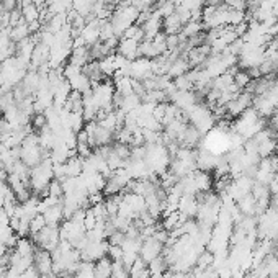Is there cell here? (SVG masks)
I'll return each instance as SVG.
<instances>
[{"instance_id":"cell-1","label":"cell","mask_w":278,"mask_h":278,"mask_svg":"<svg viewBox=\"0 0 278 278\" xmlns=\"http://www.w3.org/2000/svg\"><path fill=\"white\" fill-rule=\"evenodd\" d=\"M146 146V154L144 160L146 164L151 167L154 175H162L164 172L169 170L172 154L164 143H152V144H144Z\"/></svg>"},{"instance_id":"cell-2","label":"cell","mask_w":278,"mask_h":278,"mask_svg":"<svg viewBox=\"0 0 278 278\" xmlns=\"http://www.w3.org/2000/svg\"><path fill=\"white\" fill-rule=\"evenodd\" d=\"M183 116L187 118L188 125L195 126L201 134L209 133L214 128V125H216L214 113L203 102L195 103L193 107H190L188 110H185Z\"/></svg>"},{"instance_id":"cell-3","label":"cell","mask_w":278,"mask_h":278,"mask_svg":"<svg viewBox=\"0 0 278 278\" xmlns=\"http://www.w3.org/2000/svg\"><path fill=\"white\" fill-rule=\"evenodd\" d=\"M49 157V151H46L45 147L40 144L38 141V134H28L25 138L23 144L20 146V160L28 165L30 169L40 165L43 160Z\"/></svg>"},{"instance_id":"cell-4","label":"cell","mask_w":278,"mask_h":278,"mask_svg":"<svg viewBox=\"0 0 278 278\" xmlns=\"http://www.w3.org/2000/svg\"><path fill=\"white\" fill-rule=\"evenodd\" d=\"M263 128H265V118H262L254 108L245 110L242 115L237 116L236 123H234V131L242 136L245 141L252 139Z\"/></svg>"},{"instance_id":"cell-5","label":"cell","mask_w":278,"mask_h":278,"mask_svg":"<svg viewBox=\"0 0 278 278\" xmlns=\"http://www.w3.org/2000/svg\"><path fill=\"white\" fill-rule=\"evenodd\" d=\"M138 17H139V10L136 9L133 4H121L120 7H116L110 17V23L113 25L116 36L121 38L123 33H125L129 27L136 25Z\"/></svg>"},{"instance_id":"cell-6","label":"cell","mask_w":278,"mask_h":278,"mask_svg":"<svg viewBox=\"0 0 278 278\" xmlns=\"http://www.w3.org/2000/svg\"><path fill=\"white\" fill-rule=\"evenodd\" d=\"M54 178V164L51 159H45L40 165H36L30 172V188L35 191V195H41L51 180Z\"/></svg>"},{"instance_id":"cell-7","label":"cell","mask_w":278,"mask_h":278,"mask_svg":"<svg viewBox=\"0 0 278 278\" xmlns=\"http://www.w3.org/2000/svg\"><path fill=\"white\" fill-rule=\"evenodd\" d=\"M85 133L89 136V141L94 149H98V147L103 146H110L115 143V133L108 131L107 128H103L98 121H89L85 123Z\"/></svg>"},{"instance_id":"cell-8","label":"cell","mask_w":278,"mask_h":278,"mask_svg":"<svg viewBox=\"0 0 278 278\" xmlns=\"http://www.w3.org/2000/svg\"><path fill=\"white\" fill-rule=\"evenodd\" d=\"M32 237L35 242L38 244L40 249H45L49 252H53L61 242V234H59L58 226H48L46 224L38 234H35V236H32Z\"/></svg>"},{"instance_id":"cell-9","label":"cell","mask_w":278,"mask_h":278,"mask_svg":"<svg viewBox=\"0 0 278 278\" xmlns=\"http://www.w3.org/2000/svg\"><path fill=\"white\" fill-rule=\"evenodd\" d=\"M255 180L249 175H239L232 177L229 182V187H227L226 193L231 196L234 201H239L240 198H244L245 195L252 193V187H254Z\"/></svg>"},{"instance_id":"cell-10","label":"cell","mask_w":278,"mask_h":278,"mask_svg":"<svg viewBox=\"0 0 278 278\" xmlns=\"http://www.w3.org/2000/svg\"><path fill=\"white\" fill-rule=\"evenodd\" d=\"M108 240H90L87 237V242L80 249V257H82V260L97 262L108 255Z\"/></svg>"},{"instance_id":"cell-11","label":"cell","mask_w":278,"mask_h":278,"mask_svg":"<svg viewBox=\"0 0 278 278\" xmlns=\"http://www.w3.org/2000/svg\"><path fill=\"white\" fill-rule=\"evenodd\" d=\"M252 102H254V95L242 90L236 98H232L229 103L224 105L226 116L227 118H237V116L242 115L245 110L252 108Z\"/></svg>"},{"instance_id":"cell-12","label":"cell","mask_w":278,"mask_h":278,"mask_svg":"<svg viewBox=\"0 0 278 278\" xmlns=\"http://www.w3.org/2000/svg\"><path fill=\"white\" fill-rule=\"evenodd\" d=\"M164 249H165V244L160 242L159 239H156L154 236L151 237H146L143 240V245H141V252H139V257L143 258L146 263L152 262L154 258H157L164 254Z\"/></svg>"},{"instance_id":"cell-13","label":"cell","mask_w":278,"mask_h":278,"mask_svg":"<svg viewBox=\"0 0 278 278\" xmlns=\"http://www.w3.org/2000/svg\"><path fill=\"white\" fill-rule=\"evenodd\" d=\"M198 206H200V201L196 198V195H182L180 201H178L177 211L180 213L185 219H191V218H195L196 213H198Z\"/></svg>"},{"instance_id":"cell-14","label":"cell","mask_w":278,"mask_h":278,"mask_svg":"<svg viewBox=\"0 0 278 278\" xmlns=\"http://www.w3.org/2000/svg\"><path fill=\"white\" fill-rule=\"evenodd\" d=\"M35 268L38 270L40 275H53V257L51 252L45 249H36L35 252Z\"/></svg>"},{"instance_id":"cell-15","label":"cell","mask_w":278,"mask_h":278,"mask_svg":"<svg viewBox=\"0 0 278 278\" xmlns=\"http://www.w3.org/2000/svg\"><path fill=\"white\" fill-rule=\"evenodd\" d=\"M116 53L123 56L126 61H136L139 58V41L129 40V38H120L118 48H116Z\"/></svg>"},{"instance_id":"cell-16","label":"cell","mask_w":278,"mask_h":278,"mask_svg":"<svg viewBox=\"0 0 278 278\" xmlns=\"http://www.w3.org/2000/svg\"><path fill=\"white\" fill-rule=\"evenodd\" d=\"M33 262H35L33 257H25L22 254H18V252L14 249L10 252V267L9 268L12 271H15V273L22 275L27 270H30L33 267Z\"/></svg>"},{"instance_id":"cell-17","label":"cell","mask_w":278,"mask_h":278,"mask_svg":"<svg viewBox=\"0 0 278 278\" xmlns=\"http://www.w3.org/2000/svg\"><path fill=\"white\" fill-rule=\"evenodd\" d=\"M82 71H84L85 76L89 77V80L92 82V85L105 82V80L108 79V77L103 74V71H102L100 61H90V63H87V64H85V66L82 67Z\"/></svg>"},{"instance_id":"cell-18","label":"cell","mask_w":278,"mask_h":278,"mask_svg":"<svg viewBox=\"0 0 278 278\" xmlns=\"http://www.w3.org/2000/svg\"><path fill=\"white\" fill-rule=\"evenodd\" d=\"M64 167V177L66 178H76V177H80V174L84 172V159L79 157L77 154L76 156H72L66 160L63 164Z\"/></svg>"},{"instance_id":"cell-19","label":"cell","mask_w":278,"mask_h":278,"mask_svg":"<svg viewBox=\"0 0 278 278\" xmlns=\"http://www.w3.org/2000/svg\"><path fill=\"white\" fill-rule=\"evenodd\" d=\"M183 25L185 22L182 20V17L178 15L177 12H174L172 15L165 17L162 20V32L165 35H177V33H180Z\"/></svg>"},{"instance_id":"cell-20","label":"cell","mask_w":278,"mask_h":278,"mask_svg":"<svg viewBox=\"0 0 278 278\" xmlns=\"http://www.w3.org/2000/svg\"><path fill=\"white\" fill-rule=\"evenodd\" d=\"M92 61V56H90V49L89 46H82V48H74L72 49V54L67 63L72 64V66H77V67H84L87 63Z\"/></svg>"},{"instance_id":"cell-21","label":"cell","mask_w":278,"mask_h":278,"mask_svg":"<svg viewBox=\"0 0 278 278\" xmlns=\"http://www.w3.org/2000/svg\"><path fill=\"white\" fill-rule=\"evenodd\" d=\"M46 219V224L48 226H61V222H63L64 218V211H63V203H59V205H54L51 208H48L45 213H43Z\"/></svg>"},{"instance_id":"cell-22","label":"cell","mask_w":278,"mask_h":278,"mask_svg":"<svg viewBox=\"0 0 278 278\" xmlns=\"http://www.w3.org/2000/svg\"><path fill=\"white\" fill-rule=\"evenodd\" d=\"M237 203V209H239V213L242 214V216H257V200L252 196V193L249 195H245L244 198H240Z\"/></svg>"},{"instance_id":"cell-23","label":"cell","mask_w":278,"mask_h":278,"mask_svg":"<svg viewBox=\"0 0 278 278\" xmlns=\"http://www.w3.org/2000/svg\"><path fill=\"white\" fill-rule=\"evenodd\" d=\"M111 273H113V260L108 255L95 262L94 267L95 278H111Z\"/></svg>"},{"instance_id":"cell-24","label":"cell","mask_w":278,"mask_h":278,"mask_svg":"<svg viewBox=\"0 0 278 278\" xmlns=\"http://www.w3.org/2000/svg\"><path fill=\"white\" fill-rule=\"evenodd\" d=\"M190 71V64L187 58H182V56H178L177 59L172 61V64L169 67V71H167V76H169L172 80L178 76H183V74H187Z\"/></svg>"},{"instance_id":"cell-25","label":"cell","mask_w":278,"mask_h":278,"mask_svg":"<svg viewBox=\"0 0 278 278\" xmlns=\"http://www.w3.org/2000/svg\"><path fill=\"white\" fill-rule=\"evenodd\" d=\"M205 32V28H203V23L198 22V20H190L187 22L182 27L180 30V38L182 40H190V38H193V36H198L200 33Z\"/></svg>"},{"instance_id":"cell-26","label":"cell","mask_w":278,"mask_h":278,"mask_svg":"<svg viewBox=\"0 0 278 278\" xmlns=\"http://www.w3.org/2000/svg\"><path fill=\"white\" fill-rule=\"evenodd\" d=\"M30 36H32V30H30V25L27 22L18 23L10 28V40L14 43H20L23 40L30 38Z\"/></svg>"},{"instance_id":"cell-27","label":"cell","mask_w":278,"mask_h":278,"mask_svg":"<svg viewBox=\"0 0 278 278\" xmlns=\"http://www.w3.org/2000/svg\"><path fill=\"white\" fill-rule=\"evenodd\" d=\"M22 10V15H23V20L27 22L28 25L40 22V17H41V9L36 7L35 4H30V5H25V7H20Z\"/></svg>"},{"instance_id":"cell-28","label":"cell","mask_w":278,"mask_h":278,"mask_svg":"<svg viewBox=\"0 0 278 278\" xmlns=\"http://www.w3.org/2000/svg\"><path fill=\"white\" fill-rule=\"evenodd\" d=\"M15 250L18 254H22L25 257H33L35 258V252H36V247L33 245V242L27 237H20L18 239V242L15 245Z\"/></svg>"},{"instance_id":"cell-29","label":"cell","mask_w":278,"mask_h":278,"mask_svg":"<svg viewBox=\"0 0 278 278\" xmlns=\"http://www.w3.org/2000/svg\"><path fill=\"white\" fill-rule=\"evenodd\" d=\"M174 87L182 92H191V90H195V84L191 82L188 74H183V76H178L174 79Z\"/></svg>"},{"instance_id":"cell-30","label":"cell","mask_w":278,"mask_h":278,"mask_svg":"<svg viewBox=\"0 0 278 278\" xmlns=\"http://www.w3.org/2000/svg\"><path fill=\"white\" fill-rule=\"evenodd\" d=\"M250 80H252V77H250L249 71L239 69L236 74H234V84H236V87L240 89V90H244L247 85L250 84Z\"/></svg>"},{"instance_id":"cell-31","label":"cell","mask_w":278,"mask_h":278,"mask_svg":"<svg viewBox=\"0 0 278 278\" xmlns=\"http://www.w3.org/2000/svg\"><path fill=\"white\" fill-rule=\"evenodd\" d=\"M30 126H32V129H35L36 133L41 131L43 128L48 126V118L45 113H33L32 120H30Z\"/></svg>"},{"instance_id":"cell-32","label":"cell","mask_w":278,"mask_h":278,"mask_svg":"<svg viewBox=\"0 0 278 278\" xmlns=\"http://www.w3.org/2000/svg\"><path fill=\"white\" fill-rule=\"evenodd\" d=\"M48 196H56V198H63L64 196V188L58 178H53L51 183L48 187Z\"/></svg>"},{"instance_id":"cell-33","label":"cell","mask_w":278,"mask_h":278,"mask_svg":"<svg viewBox=\"0 0 278 278\" xmlns=\"http://www.w3.org/2000/svg\"><path fill=\"white\" fill-rule=\"evenodd\" d=\"M45 226H46L45 216H43V214H36L35 218L32 219V222H30V234H32V236H35V234H38Z\"/></svg>"},{"instance_id":"cell-34","label":"cell","mask_w":278,"mask_h":278,"mask_svg":"<svg viewBox=\"0 0 278 278\" xmlns=\"http://www.w3.org/2000/svg\"><path fill=\"white\" fill-rule=\"evenodd\" d=\"M108 257L111 258V260H121V257H123V249H121V245H111L108 247Z\"/></svg>"},{"instance_id":"cell-35","label":"cell","mask_w":278,"mask_h":278,"mask_svg":"<svg viewBox=\"0 0 278 278\" xmlns=\"http://www.w3.org/2000/svg\"><path fill=\"white\" fill-rule=\"evenodd\" d=\"M0 5H2L4 12H14L18 9V0H2Z\"/></svg>"},{"instance_id":"cell-36","label":"cell","mask_w":278,"mask_h":278,"mask_svg":"<svg viewBox=\"0 0 278 278\" xmlns=\"http://www.w3.org/2000/svg\"><path fill=\"white\" fill-rule=\"evenodd\" d=\"M33 4L36 5V7H40V9L48 7V0H33Z\"/></svg>"}]
</instances>
